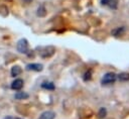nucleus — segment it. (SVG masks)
Here are the masks:
<instances>
[{
  "instance_id": "obj_7",
  "label": "nucleus",
  "mask_w": 129,
  "mask_h": 119,
  "mask_svg": "<svg viewBox=\"0 0 129 119\" xmlns=\"http://www.w3.org/2000/svg\"><path fill=\"white\" fill-rule=\"evenodd\" d=\"M29 97V95L27 94V93H25V92H17L16 94H15V96H14V98L16 99V100H24V99H27Z\"/></svg>"
},
{
  "instance_id": "obj_11",
  "label": "nucleus",
  "mask_w": 129,
  "mask_h": 119,
  "mask_svg": "<svg viewBox=\"0 0 129 119\" xmlns=\"http://www.w3.org/2000/svg\"><path fill=\"white\" fill-rule=\"evenodd\" d=\"M45 14H46L45 8H44L43 6L38 7V9H37V15H38V16H40V17H42V16H44Z\"/></svg>"
},
{
  "instance_id": "obj_4",
  "label": "nucleus",
  "mask_w": 129,
  "mask_h": 119,
  "mask_svg": "<svg viewBox=\"0 0 129 119\" xmlns=\"http://www.w3.org/2000/svg\"><path fill=\"white\" fill-rule=\"evenodd\" d=\"M43 66L41 64H28L26 66L27 71H35V72H40L42 71Z\"/></svg>"
},
{
  "instance_id": "obj_1",
  "label": "nucleus",
  "mask_w": 129,
  "mask_h": 119,
  "mask_svg": "<svg viewBox=\"0 0 129 119\" xmlns=\"http://www.w3.org/2000/svg\"><path fill=\"white\" fill-rule=\"evenodd\" d=\"M16 48L20 53H27L28 52V41L25 38H21L17 41Z\"/></svg>"
},
{
  "instance_id": "obj_9",
  "label": "nucleus",
  "mask_w": 129,
  "mask_h": 119,
  "mask_svg": "<svg viewBox=\"0 0 129 119\" xmlns=\"http://www.w3.org/2000/svg\"><path fill=\"white\" fill-rule=\"evenodd\" d=\"M102 5L110 6V7H116V1L115 0H101Z\"/></svg>"
},
{
  "instance_id": "obj_15",
  "label": "nucleus",
  "mask_w": 129,
  "mask_h": 119,
  "mask_svg": "<svg viewBox=\"0 0 129 119\" xmlns=\"http://www.w3.org/2000/svg\"><path fill=\"white\" fill-rule=\"evenodd\" d=\"M23 1H25V2H26V3H29V2H31V1H32V0H23Z\"/></svg>"
},
{
  "instance_id": "obj_2",
  "label": "nucleus",
  "mask_w": 129,
  "mask_h": 119,
  "mask_svg": "<svg viewBox=\"0 0 129 119\" xmlns=\"http://www.w3.org/2000/svg\"><path fill=\"white\" fill-rule=\"evenodd\" d=\"M116 79H117L116 74H114V73H107L102 78L101 83H102V85H111V84L115 83Z\"/></svg>"
},
{
  "instance_id": "obj_5",
  "label": "nucleus",
  "mask_w": 129,
  "mask_h": 119,
  "mask_svg": "<svg viewBox=\"0 0 129 119\" xmlns=\"http://www.w3.org/2000/svg\"><path fill=\"white\" fill-rule=\"evenodd\" d=\"M55 114L52 111H45L43 113H41V115L39 116L38 119H54Z\"/></svg>"
},
{
  "instance_id": "obj_8",
  "label": "nucleus",
  "mask_w": 129,
  "mask_h": 119,
  "mask_svg": "<svg viewBox=\"0 0 129 119\" xmlns=\"http://www.w3.org/2000/svg\"><path fill=\"white\" fill-rule=\"evenodd\" d=\"M41 88H43L45 90H54L55 87H54L53 83H51V82H43L41 84Z\"/></svg>"
},
{
  "instance_id": "obj_12",
  "label": "nucleus",
  "mask_w": 129,
  "mask_h": 119,
  "mask_svg": "<svg viewBox=\"0 0 129 119\" xmlns=\"http://www.w3.org/2000/svg\"><path fill=\"white\" fill-rule=\"evenodd\" d=\"M105 115H106V109L105 108H101L99 113H98L99 118H103V117H105Z\"/></svg>"
},
{
  "instance_id": "obj_13",
  "label": "nucleus",
  "mask_w": 129,
  "mask_h": 119,
  "mask_svg": "<svg viewBox=\"0 0 129 119\" xmlns=\"http://www.w3.org/2000/svg\"><path fill=\"white\" fill-rule=\"evenodd\" d=\"M91 75H92V72H91V71H88V72L85 74V76H84V80H85V81L90 80V79H91Z\"/></svg>"
},
{
  "instance_id": "obj_14",
  "label": "nucleus",
  "mask_w": 129,
  "mask_h": 119,
  "mask_svg": "<svg viewBox=\"0 0 129 119\" xmlns=\"http://www.w3.org/2000/svg\"><path fill=\"white\" fill-rule=\"evenodd\" d=\"M4 119H23V118H20V117H14V116H7V117H5Z\"/></svg>"
},
{
  "instance_id": "obj_6",
  "label": "nucleus",
  "mask_w": 129,
  "mask_h": 119,
  "mask_svg": "<svg viewBox=\"0 0 129 119\" xmlns=\"http://www.w3.org/2000/svg\"><path fill=\"white\" fill-rule=\"evenodd\" d=\"M21 72H22V70H21V68L19 66H13L11 68V72L10 73H11L12 77H17V76H19L21 74Z\"/></svg>"
},
{
  "instance_id": "obj_3",
  "label": "nucleus",
  "mask_w": 129,
  "mask_h": 119,
  "mask_svg": "<svg viewBox=\"0 0 129 119\" xmlns=\"http://www.w3.org/2000/svg\"><path fill=\"white\" fill-rule=\"evenodd\" d=\"M23 85H24L23 80H21V79H15L12 82V84H11V89L14 90V91H20L23 88Z\"/></svg>"
},
{
  "instance_id": "obj_10",
  "label": "nucleus",
  "mask_w": 129,
  "mask_h": 119,
  "mask_svg": "<svg viewBox=\"0 0 129 119\" xmlns=\"http://www.w3.org/2000/svg\"><path fill=\"white\" fill-rule=\"evenodd\" d=\"M118 78L120 81H128L129 80V74L128 73H121L118 76Z\"/></svg>"
}]
</instances>
